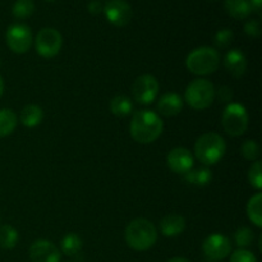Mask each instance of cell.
I'll return each mask as SVG.
<instances>
[{"mask_svg":"<svg viewBox=\"0 0 262 262\" xmlns=\"http://www.w3.org/2000/svg\"><path fill=\"white\" fill-rule=\"evenodd\" d=\"M184 99L192 109H207L215 99L214 84L204 78L194 79L187 86L186 92H184Z\"/></svg>","mask_w":262,"mask_h":262,"instance_id":"obj_5","label":"cell"},{"mask_svg":"<svg viewBox=\"0 0 262 262\" xmlns=\"http://www.w3.org/2000/svg\"><path fill=\"white\" fill-rule=\"evenodd\" d=\"M230 262H257V258H256V256L251 251L241 248V250L233 252L232 257H230Z\"/></svg>","mask_w":262,"mask_h":262,"instance_id":"obj_30","label":"cell"},{"mask_svg":"<svg viewBox=\"0 0 262 262\" xmlns=\"http://www.w3.org/2000/svg\"><path fill=\"white\" fill-rule=\"evenodd\" d=\"M248 181L251 186L255 187L256 189L262 188V171H261V161L256 160L251 165L250 171H248Z\"/></svg>","mask_w":262,"mask_h":262,"instance_id":"obj_28","label":"cell"},{"mask_svg":"<svg viewBox=\"0 0 262 262\" xmlns=\"http://www.w3.org/2000/svg\"><path fill=\"white\" fill-rule=\"evenodd\" d=\"M87 9H89V12L91 13V14L96 15V14H100V13L102 12L104 7H102L101 3L97 2V0H92V2H90L89 5H87Z\"/></svg>","mask_w":262,"mask_h":262,"instance_id":"obj_33","label":"cell"},{"mask_svg":"<svg viewBox=\"0 0 262 262\" xmlns=\"http://www.w3.org/2000/svg\"><path fill=\"white\" fill-rule=\"evenodd\" d=\"M18 239H19V234L12 225L5 224L0 227V247L4 250H12L17 246Z\"/></svg>","mask_w":262,"mask_h":262,"instance_id":"obj_24","label":"cell"},{"mask_svg":"<svg viewBox=\"0 0 262 262\" xmlns=\"http://www.w3.org/2000/svg\"><path fill=\"white\" fill-rule=\"evenodd\" d=\"M224 8L230 17L238 20L246 19L252 12L248 0H225Z\"/></svg>","mask_w":262,"mask_h":262,"instance_id":"obj_17","label":"cell"},{"mask_svg":"<svg viewBox=\"0 0 262 262\" xmlns=\"http://www.w3.org/2000/svg\"><path fill=\"white\" fill-rule=\"evenodd\" d=\"M184 179H186V182H188L189 184L204 187V186H207V184L211 182L212 174L207 168L191 169L188 173L184 174Z\"/></svg>","mask_w":262,"mask_h":262,"instance_id":"obj_22","label":"cell"},{"mask_svg":"<svg viewBox=\"0 0 262 262\" xmlns=\"http://www.w3.org/2000/svg\"><path fill=\"white\" fill-rule=\"evenodd\" d=\"M202 251H204L207 260L220 261L224 260L225 257H228L230 255L232 245H230V241L225 235L215 233V234L209 235L204 241Z\"/></svg>","mask_w":262,"mask_h":262,"instance_id":"obj_10","label":"cell"},{"mask_svg":"<svg viewBox=\"0 0 262 262\" xmlns=\"http://www.w3.org/2000/svg\"><path fill=\"white\" fill-rule=\"evenodd\" d=\"M5 40L13 53L25 54L32 45V32L28 26L23 23H14L7 30Z\"/></svg>","mask_w":262,"mask_h":262,"instance_id":"obj_8","label":"cell"},{"mask_svg":"<svg viewBox=\"0 0 262 262\" xmlns=\"http://www.w3.org/2000/svg\"><path fill=\"white\" fill-rule=\"evenodd\" d=\"M222 124L229 136H242L248 127V114L246 107L241 104L230 102L223 113Z\"/></svg>","mask_w":262,"mask_h":262,"instance_id":"obj_6","label":"cell"},{"mask_svg":"<svg viewBox=\"0 0 262 262\" xmlns=\"http://www.w3.org/2000/svg\"><path fill=\"white\" fill-rule=\"evenodd\" d=\"M245 32L250 37H260L261 35V25L258 20L251 19L245 25Z\"/></svg>","mask_w":262,"mask_h":262,"instance_id":"obj_31","label":"cell"},{"mask_svg":"<svg viewBox=\"0 0 262 262\" xmlns=\"http://www.w3.org/2000/svg\"><path fill=\"white\" fill-rule=\"evenodd\" d=\"M3 91H4V81H3L2 76H0V97H2Z\"/></svg>","mask_w":262,"mask_h":262,"instance_id":"obj_36","label":"cell"},{"mask_svg":"<svg viewBox=\"0 0 262 262\" xmlns=\"http://www.w3.org/2000/svg\"><path fill=\"white\" fill-rule=\"evenodd\" d=\"M262 194L257 193L252 196L248 201L247 205V215L250 217L251 222L256 225V227H262Z\"/></svg>","mask_w":262,"mask_h":262,"instance_id":"obj_23","label":"cell"},{"mask_svg":"<svg viewBox=\"0 0 262 262\" xmlns=\"http://www.w3.org/2000/svg\"><path fill=\"white\" fill-rule=\"evenodd\" d=\"M225 150L224 138L215 132L204 133L194 143V155L204 165H215L224 156Z\"/></svg>","mask_w":262,"mask_h":262,"instance_id":"obj_3","label":"cell"},{"mask_svg":"<svg viewBox=\"0 0 262 262\" xmlns=\"http://www.w3.org/2000/svg\"><path fill=\"white\" fill-rule=\"evenodd\" d=\"M46 2H54V0H46Z\"/></svg>","mask_w":262,"mask_h":262,"instance_id":"obj_37","label":"cell"},{"mask_svg":"<svg viewBox=\"0 0 262 262\" xmlns=\"http://www.w3.org/2000/svg\"><path fill=\"white\" fill-rule=\"evenodd\" d=\"M183 109V100L176 92L163 95L158 102V110L164 117H174Z\"/></svg>","mask_w":262,"mask_h":262,"instance_id":"obj_14","label":"cell"},{"mask_svg":"<svg viewBox=\"0 0 262 262\" xmlns=\"http://www.w3.org/2000/svg\"><path fill=\"white\" fill-rule=\"evenodd\" d=\"M35 10V3L33 0H17L12 8V13L18 19H25L32 15Z\"/></svg>","mask_w":262,"mask_h":262,"instance_id":"obj_25","label":"cell"},{"mask_svg":"<svg viewBox=\"0 0 262 262\" xmlns=\"http://www.w3.org/2000/svg\"><path fill=\"white\" fill-rule=\"evenodd\" d=\"M129 128L130 136L136 142L147 145L160 137L164 124L156 113L145 109L133 114Z\"/></svg>","mask_w":262,"mask_h":262,"instance_id":"obj_1","label":"cell"},{"mask_svg":"<svg viewBox=\"0 0 262 262\" xmlns=\"http://www.w3.org/2000/svg\"><path fill=\"white\" fill-rule=\"evenodd\" d=\"M60 246L64 255L73 257V256H77L81 253L82 247H83V242H82L81 237L78 234H76V233H68L61 239Z\"/></svg>","mask_w":262,"mask_h":262,"instance_id":"obj_20","label":"cell"},{"mask_svg":"<svg viewBox=\"0 0 262 262\" xmlns=\"http://www.w3.org/2000/svg\"><path fill=\"white\" fill-rule=\"evenodd\" d=\"M166 262H189V261L184 257H174V258H170V260H168Z\"/></svg>","mask_w":262,"mask_h":262,"instance_id":"obj_35","label":"cell"},{"mask_svg":"<svg viewBox=\"0 0 262 262\" xmlns=\"http://www.w3.org/2000/svg\"><path fill=\"white\" fill-rule=\"evenodd\" d=\"M63 45L60 32L55 28L45 27L38 31L35 40L36 51L43 58H54L58 55Z\"/></svg>","mask_w":262,"mask_h":262,"instance_id":"obj_7","label":"cell"},{"mask_svg":"<svg viewBox=\"0 0 262 262\" xmlns=\"http://www.w3.org/2000/svg\"><path fill=\"white\" fill-rule=\"evenodd\" d=\"M43 119V112L37 105H26L20 112V122L25 127L33 128L40 124Z\"/></svg>","mask_w":262,"mask_h":262,"instance_id":"obj_18","label":"cell"},{"mask_svg":"<svg viewBox=\"0 0 262 262\" xmlns=\"http://www.w3.org/2000/svg\"><path fill=\"white\" fill-rule=\"evenodd\" d=\"M253 238H255L253 232L247 227L239 228V229H238L234 234L235 243H237V246H239L241 248L248 247V246L252 245Z\"/></svg>","mask_w":262,"mask_h":262,"instance_id":"obj_27","label":"cell"},{"mask_svg":"<svg viewBox=\"0 0 262 262\" xmlns=\"http://www.w3.org/2000/svg\"><path fill=\"white\" fill-rule=\"evenodd\" d=\"M133 110V104L130 101L129 97L124 96V95H117L110 101V112L115 115V117L124 118L129 115Z\"/></svg>","mask_w":262,"mask_h":262,"instance_id":"obj_19","label":"cell"},{"mask_svg":"<svg viewBox=\"0 0 262 262\" xmlns=\"http://www.w3.org/2000/svg\"><path fill=\"white\" fill-rule=\"evenodd\" d=\"M215 96L220 102H230L233 100V90L228 86H222L215 91Z\"/></svg>","mask_w":262,"mask_h":262,"instance_id":"obj_32","label":"cell"},{"mask_svg":"<svg viewBox=\"0 0 262 262\" xmlns=\"http://www.w3.org/2000/svg\"><path fill=\"white\" fill-rule=\"evenodd\" d=\"M166 163H168V166L170 168V170H173L177 174H183L184 176L191 169H193L194 160L192 154L187 148L177 147L173 148L168 154Z\"/></svg>","mask_w":262,"mask_h":262,"instance_id":"obj_13","label":"cell"},{"mask_svg":"<svg viewBox=\"0 0 262 262\" xmlns=\"http://www.w3.org/2000/svg\"><path fill=\"white\" fill-rule=\"evenodd\" d=\"M241 154H242L246 160L256 161L260 156V146L256 141L247 140L241 146Z\"/></svg>","mask_w":262,"mask_h":262,"instance_id":"obj_26","label":"cell"},{"mask_svg":"<svg viewBox=\"0 0 262 262\" xmlns=\"http://www.w3.org/2000/svg\"><path fill=\"white\" fill-rule=\"evenodd\" d=\"M186 229V220L178 214H169L160 222V230L165 237H177Z\"/></svg>","mask_w":262,"mask_h":262,"instance_id":"obj_16","label":"cell"},{"mask_svg":"<svg viewBox=\"0 0 262 262\" xmlns=\"http://www.w3.org/2000/svg\"><path fill=\"white\" fill-rule=\"evenodd\" d=\"M132 94L136 101L140 104L148 105L158 97L159 94V82L151 74H142L136 78L132 86Z\"/></svg>","mask_w":262,"mask_h":262,"instance_id":"obj_9","label":"cell"},{"mask_svg":"<svg viewBox=\"0 0 262 262\" xmlns=\"http://www.w3.org/2000/svg\"><path fill=\"white\" fill-rule=\"evenodd\" d=\"M234 38V33L229 28H223V30L217 31L216 35H215V45L220 49L228 48L230 45V42Z\"/></svg>","mask_w":262,"mask_h":262,"instance_id":"obj_29","label":"cell"},{"mask_svg":"<svg viewBox=\"0 0 262 262\" xmlns=\"http://www.w3.org/2000/svg\"><path fill=\"white\" fill-rule=\"evenodd\" d=\"M17 115L12 109H0V138L9 136L17 127Z\"/></svg>","mask_w":262,"mask_h":262,"instance_id":"obj_21","label":"cell"},{"mask_svg":"<svg viewBox=\"0 0 262 262\" xmlns=\"http://www.w3.org/2000/svg\"><path fill=\"white\" fill-rule=\"evenodd\" d=\"M219 64V53H217V50L209 48V46H201V48L194 49L192 53H189L186 60L188 71L193 74H199V76L214 73Z\"/></svg>","mask_w":262,"mask_h":262,"instance_id":"obj_4","label":"cell"},{"mask_svg":"<svg viewBox=\"0 0 262 262\" xmlns=\"http://www.w3.org/2000/svg\"><path fill=\"white\" fill-rule=\"evenodd\" d=\"M158 239L155 225L147 219H135L125 228V242L135 251H147Z\"/></svg>","mask_w":262,"mask_h":262,"instance_id":"obj_2","label":"cell"},{"mask_svg":"<svg viewBox=\"0 0 262 262\" xmlns=\"http://www.w3.org/2000/svg\"><path fill=\"white\" fill-rule=\"evenodd\" d=\"M251 4V8L252 10H255L257 14H261V9H262V0H248Z\"/></svg>","mask_w":262,"mask_h":262,"instance_id":"obj_34","label":"cell"},{"mask_svg":"<svg viewBox=\"0 0 262 262\" xmlns=\"http://www.w3.org/2000/svg\"><path fill=\"white\" fill-rule=\"evenodd\" d=\"M60 251L50 241H35L30 247V258L32 262H60Z\"/></svg>","mask_w":262,"mask_h":262,"instance_id":"obj_12","label":"cell"},{"mask_svg":"<svg viewBox=\"0 0 262 262\" xmlns=\"http://www.w3.org/2000/svg\"><path fill=\"white\" fill-rule=\"evenodd\" d=\"M224 66L227 71L234 77H242L247 69V60L245 54L238 49L228 51L224 58Z\"/></svg>","mask_w":262,"mask_h":262,"instance_id":"obj_15","label":"cell"},{"mask_svg":"<svg viewBox=\"0 0 262 262\" xmlns=\"http://www.w3.org/2000/svg\"><path fill=\"white\" fill-rule=\"evenodd\" d=\"M102 12L106 19L117 27H124L132 19V8L125 0H109Z\"/></svg>","mask_w":262,"mask_h":262,"instance_id":"obj_11","label":"cell"}]
</instances>
